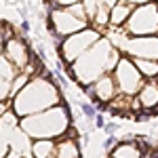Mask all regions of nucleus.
Instances as JSON below:
<instances>
[{
	"mask_svg": "<svg viewBox=\"0 0 158 158\" xmlns=\"http://www.w3.org/2000/svg\"><path fill=\"white\" fill-rule=\"evenodd\" d=\"M116 51H120L129 59L158 61V36H139V38L124 36Z\"/></svg>",
	"mask_w": 158,
	"mask_h": 158,
	"instance_id": "0eeeda50",
	"label": "nucleus"
},
{
	"mask_svg": "<svg viewBox=\"0 0 158 158\" xmlns=\"http://www.w3.org/2000/svg\"><path fill=\"white\" fill-rule=\"evenodd\" d=\"M124 34L129 38L139 36H158V2H148L141 6H135L127 23H124Z\"/></svg>",
	"mask_w": 158,
	"mask_h": 158,
	"instance_id": "20e7f679",
	"label": "nucleus"
},
{
	"mask_svg": "<svg viewBox=\"0 0 158 158\" xmlns=\"http://www.w3.org/2000/svg\"><path fill=\"white\" fill-rule=\"evenodd\" d=\"M80 4H82V9H85V13H86V19H89V23H91V19H93L95 13H97L99 0H80Z\"/></svg>",
	"mask_w": 158,
	"mask_h": 158,
	"instance_id": "f3484780",
	"label": "nucleus"
},
{
	"mask_svg": "<svg viewBox=\"0 0 158 158\" xmlns=\"http://www.w3.org/2000/svg\"><path fill=\"white\" fill-rule=\"evenodd\" d=\"M101 36L103 34L99 30H95V27H91V25L85 27V30H80V32H76V34H72V36H65L59 42V57L65 63H74L85 51L91 49Z\"/></svg>",
	"mask_w": 158,
	"mask_h": 158,
	"instance_id": "39448f33",
	"label": "nucleus"
},
{
	"mask_svg": "<svg viewBox=\"0 0 158 158\" xmlns=\"http://www.w3.org/2000/svg\"><path fill=\"white\" fill-rule=\"evenodd\" d=\"M86 93H91L95 101H99V106L101 108H106L112 99L118 95V91H116V85H114V78H112V74H103L101 78H97L93 85L89 86H82Z\"/></svg>",
	"mask_w": 158,
	"mask_h": 158,
	"instance_id": "1a4fd4ad",
	"label": "nucleus"
},
{
	"mask_svg": "<svg viewBox=\"0 0 158 158\" xmlns=\"http://www.w3.org/2000/svg\"><path fill=\"white\" fill-rule=\"evenodd\" d=\"M15 76H17V70L0 55V101H6V99L11 97V89H13Z\"/></svg>",
	"mask_w": 158,
	"mask_h": 158,
	"instance_id": "9b49d317",
	"label": "nucleus"
},
{
	"mask_svg": "<svg viewBox=\"0 0 158 158\" xmlns=\"http://www.w3.org/2000/svg\"><path fill=\"white\" fill-rule=\"evenodd\" d=\"M80 110H82V114L86 116V120H95V116H97V110L93 108L91 103H86V101H80Z\"/></svg>",
	"mask_w": 158,
	"mask_h": 158,
	"instance_id": "6ab92c4d",
	"label": "nucleus"
},
{
	"mask_svg": "<svg viewBox=\"0 0 158 158\" xmlns=\"http://www.w3.org/2000/svg\"><path fill=\"white\" fill-rule=\"evenodd\" d=\"M112 78H114L118 95H127V97H135L139 93V89L143 86V82H146V78L137 72L135 63L124 55L118 59L116 68L112 70Z\"/></svg>",
	"mask_w": 158,
	"mask_h": 158,
	"instance_id": "423d86ee",
	"label": "nucleus"
},
{
	"mask_svg": "<svg viewBox=\"0 0 158 158\" xmlns=\"http://www.w3.org/2000/svg\"><path fill=\"white\" fill-rule=\"evenodd\" d=\"M108 158H143V154L135 139H127V141L116 143V148L110 152Z\"/></svg>",
	"mask_w": 158,
	"mask_h": 158,
	"instance_id": "ddd939ff",
	"label": "nucleus"
},
{
	"mask_svg": "<svg viewBox=\"0 0 158 158\" xmlns=\"http://www.w3.org/2000/svg\"><path fill=\"white\" fill-rule=\"evenodd\" d=\"M61 93L57 85L53 82V78H30V82L13 97V114L17 118H25L38 114L42 110H49L53 106L61 103Z\"/></svg>",
	"mask_w": 158,
	"mask_h": 158,
	"instance_id": "f03ea898",
	"label": "nucleus"
},
{
	"mask_svg": "<svg viewBox=\"0 0 158 158\" xmlns=\"http://www.w3.org/2000/svg\"><path fill=\"white\" fill-rule=\"evenodd\" d=\"M116 129H118V124H116V122H106V124H103L106 135H114V133H116Z\"/></svg>",
	"mask_w": 158,
	"mask_h": 158,
	"instance_id": "aec40b11",
	"label": "nucleus"
},
{
	"mask_svg": "<svg viewBox=\"0 0 158 158\" xmlns=\"http://www.w3.org/2000/svg\"><path fill=\"white\" fill-rule=\"evenodd\" d=\"M2 47H4V42H2V38H0V55H2Z\"/></svg>",
	"mask_w": 158,
	"mask_h": 158,
	"instance_id": "4be33fe9",
	"label": "nucleus"
},
{
	"mask_svg": "<svg viewBox=\"0 0 158 158\" xmlns=\"http://www.w3.org/2000/svg\"><path fill=\"white\" fill-rule=\"evenodd\" d=\"M9 156V131L0 127V158Z\"/></svg>",
	"mask_w": 158,
	"mask_h": 158,
	"instance_id": "a211bd4d",
	"label": "nucleus"
},
{
	"mask_svg": "<svg viewBox=\"0 0 158 158\" xmlns=\"http://www.w3.org/2000/svg\"><path fill=\"white\" fill-rule=\"evenodd\" d=\"M2 49H4V55H2V57L9 61L17 72H23L25 65H27V61H30V53H32L30 47H27V42L17 34L15 38L6 40Z\"/></svg>",
	"mask_w": 158,
	"mask_h": 158,
	"instance_id": "6e6552de",
	"label": "nucleus"
},
{
	"mask_svg": "<svg viewBox=\"0 0 158 158\" xmlns=\"http://www.w3.org/2000/svg\"><path fill=\"white\" fill-rule=\"evenodd\" d=\"M17 127L30 139H59L68 133L70 124V110L65 103H57L49 110H42L38 114L19 118Z\"/></svg>",
	"mask_w": 158,
	"mask_h": 158,
	"instance_id": "7ed1b4c3",
	"label": "nucleus"
},
{
	"mask_svg": "<svg viewBox=\"0 0 158 158\" xmlns=\"http://www.w3.org/2000/svg\"><path fill=\"white\" fill-rule=\"evenodd\" d=\"M135 99L139 103V110L152 112L156 116V112H158V85H156V80H146L143 86L139 89V93L135 95Z\"/></svg>",
	"mask_w": 158,
	"mask_h": 158,
	"instance_id": "9d476101",
	"label": "nucleus"
},
{
	"mask_svg": "<svg viewBox=\"0 0 158 158\" xmlns=\"http://www.w3.org/2000/svg\"><path fill=\"white\" fill-rule=\"evenodd\" d=\"M133 11V6H129V4H124V2H116L112 9H110V25H114V27H122V25L127 23V19H129V15Z\"/></svg>",
	"mask_w": 158,
	"mask_h": 158,
	"instance_id": "4468645a",
	"label": "nucleus"
},
{
	"mask_svg": "<svg viewBox=\"0 0 158 158\" xmlns=\"http://www.w3.org/2000/svg\"><path fill=\"white\" fill-rule=\"evenodd\" d=\"M131 61L135 63L137 72L143 78H150V80L158 78V61H150V59H131Z\"/></svg>",
	"mask_w": 158,
	"mask_h": 158,
	"instance_id": "dca6fc26",
	"label": "nucleus"
},
{
	"mask_svg": "<svg viewBox=\"0 0 158 158\" xmlns=\"http://www.w3.org/2000/svg\"><path fill=\"white\" fill-rule=\"evenodd\" d=\"M53 158H80L78 141H76L74 137H68V135L55 139V152H53Z\"/></svg>",
	"mask_w": 158,
	"mask_h": 158,
	"instance_id": "f8f14e48",
	"label": "nucleus"
},
{
	"mask_svg": "<svg viewBox=\"0 0 158 158\" xmlns=\"http://www.w3.org/2000/svg\"><path fill=\"white\" fill-rule=\"evenodd\" d=\"M30 152H32L34 158H53V152H55V139H36V141H32Z\"/></svg>",
	"mask_w": 158,
	"mask_h": 158,
	"instance_id": "2eb2a0df",
	"label": "nucleus"
},
{
	"mask_svg": "<svg viewBox=\"0 0 158 158\" xmlns=\"http://www.w3.org/2000/svg\"><path fill=\"white\" fill-rule=\"evenodd\" d=\"M118 59H120V55L114 49V44L106 36H101L91 49L85 51L74 63L68 65V74L82 86H89L103 74H112Z\"/></svg>",
	"mask_w": 158,
	"mask_h": 158,
	"instance_id": "f257e3e1",
	"label": "nucleus"
},
{
	"mask_svg": "<svg viewBox=\"0 0 158 158\" xmlns=\"http://www.w3.org/2000/svg\"><path fill=\"white\" fill-rule=\"evenodd\" d=\"M124 4H129V6H141V4H148V2H152V0H120Z\"/></svg>",
	"mask_w": 158,
	"mask_h": 158,
	"instance_id": "412c9836",
	"label": "nucleus"
}]
</instances>
